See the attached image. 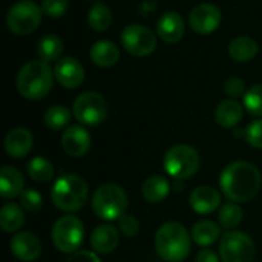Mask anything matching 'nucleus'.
Instances as JSON below:
<instances>
[{
    "mask_svg": "<svg viewBox=\"0 0 262 262\" xmlns=\"http://www.w3.org/2000/svg\"><path fill=\"white\" fill-rule=\"evenodd\" d=\"M261 172L249 161H233L227 164L220 175V187L224 196L232 203H249L261 189Z\"/></svg>",
    "mask_w": 262,
    "mask_h": 262,
    "instance_id": "obj_1",
    "label": "nucleus"
},
{
    "mask_svg": "<svg viewBox=\"0 0 262 262\" xmlns=\"http://www.w3.org/2000/svg\"><path fill=\"white\" fill-rule=\"evenodd\" d=\"M155 250L166 262H183L192 250V236L177 221H167L155 233Z\"/></svg>",
    "mask_w": 262,
    "mask_h": 262,
    "instance_id": "obj_2",
    "label": "nucleus"
},
{
    "mask_svg": "<svg viewBox=\"0 0 262 262\" xmlns=\"http://www.w3.org/2000/svg\"><path fill=\"white\" fill-rule=\"evenodd\" d=\"M54 83V72L49 63L43 60H31L23 64L17 74V91L26 100L45 98Z\"/></svg>",
    "mask_w": 262,
    "mask_h": 262,
    "instance_id": "obj_3",
    "label": "nucleus"
},
{
    "mask_svg": "<svg viewBox=\"0 0 262 262\" xmlns=\"http://www.w3.org/2000/svg\"><path fill=\"white\" fill-rule=\"evenodd\" d=\"M88 184L81 177L66 173L54 183L51 190V200L58 210L72 213L83 209L88 201Z\"/></svg>",
    "mask_w": 262,
    "mask_h": 262,
    "instance_id": "obj_4",
    "label": "nucleus"
},
{
    "mask_svg": "<svg viewBox=\"0 0 262 262\" xmlns=\"http://www.w3.org/2000/svg\"><path fill=\"white\" fill-rule=\"evenodd\" d=\"M127 206L129 200L124 189L114 183L101 184L92 196V210L104 221L120 220L126 213Z\"/></svg>",
    "mask_w": 262,
    "mask_h": 262,
    "instance_id": "obj_5",
    "label": "nucleus"
},
{
    "mask_svg": "<svg viewBox=\"0 0 262 262\" xmlns=\"http://www.w3.org/2000/svg\"><path fill=\"white\" fill-rule=\"evenodd\" d=\"M52 244L60 253H75L84 241V226L80 218L64 215L55 221L51 232Z\"/></svg>",
    "mask_w": 262,
    "mask_h": 262,
    "instance_id": "obj_6",
    "label": "nucleus"
},
{
    "mask_svg": "<svg viewBox=\"0 0 262 262\" xmlns=\"http://www.w3.org/2000/svg\"><path fill=\"white\" fill-rule=\"evenodd\" d=\"M164 170L175 180H187L200 169V155L189 144H177L170 147L163 160Z\"/></svg>",
    "mask_w": 262,
    "mask_h": 262,
    "instance_id": "obj_7",
    "label": "nucleus"
},
{
    "mask_svg": "<svg viewBox=\"0 0 262 262\" xmlns=\"http://www.w3.org/2000/svg\"><path fill=\"white\" fill-rule=\"evenodd\" d=\"M41 8L32 0H20L14 3L6 15L8 29L17 35L34 32L41 21Z\"/></svg>",
    "mask_w": 262,
    "mask_h": 262,
    "instance_id": "obj_8",
    "label": "nucleus"
},
{
    "mask_svg": "<svg viewBox=\"0 0 262 262\" xmlns=\"http://www.w3.org/2000/svg\"><path fill=\"white\" fill-rule=\"evenodd\" d=\"M255 253V243L247 233L230 230L221 236L220 256L223 262H253Z\"/></svg>",
    "mask_w": 262,
    "mask_h": 262,
    "instance_id": "obj_9",
    "label": "nucleus"
},
{
    "mask_svg": "<svg viewBox=\"0 0 262 262\" xmlns=\"http://www.w3.org/2000/svg\"><path fill=\"white\" fill-rule=\"evenodd\" d=\"M74 117L84 126H97L107 117V103L97 92H83L74 101Z\"/></svg>",
    "mask_w": 262,
    "mask_h": 262,
    "instance_id": "obj_10",
    "label": "nucleus"
},
{
    "mask_svg": "<svg viewBox=\"0 0 262 262\" xmlns=\"http://www.w3.org/2000/svg\"><path fill=\"white\" fill-rule=\"evenodd\" d=\"M124 49L135 57L150 55L157 48V35L143 25H127L121 32Z\"/></svg>",
    "mask_w": 262,
    "mask_h": 262,
    "instance_id": "obj_11",
    "label": "nucleus"
},
{
    "mask_svg": "<svg viewBox=\"0 0 262 262\" xmlns=\"http://www.w3.org/2000/svg\"><path fill=\"white\" fill-rule=\"evenodd\" d=\"M223 20L221 11L212 3H201L190 11L189 23L192 29L201 35L213 32Z\"/></svg>",
    "mask_w": 262,
    "mask_h": 262,
    "instance_id": "obj_12",
    "label": "nucleus"
},
{
    "mask_svg": "<svg viewBox=\"0 0 262 262\" xmlns=\"http://www.w3.org/2000/svg\"><path fill=\"white\" fill-rule=\"evenodd\" d=\"M61 149L66 155L78 158L89 152L91 149V135L89 132L78 124L69 126L61 135Z\"/></svg>",
    "mask_w": 262,
    "mask_h": 262,
    "instance_id": "obj_13",
    "label": "nucleus"
},
{
    "mask_svg": "<svg viewBox=\"0 0 262 262\" xmlns=\"http://www.w3.org/2000/svg\"><path fill=\"white\" fill-rule=\"evenodd\" d=\"M11 253L21 262H34L38 259L41 253V243L40 239L29 232H21L12 236L9 243Z\"/></svg>",
    "mask_w": 262,
    "mask_h": 262,
    "instance_id": "obj_14",
    "label": "nucleus"
},
{
    "mask_svg": "<svg viewBox=\"0 0 262 262\" xmlns=\"http://www.w3.org/2000/svg\"><path fill=\"white\" fill-rule=\"evenodd\" d=\"M54 75L63 88L75 89L84 80V69L78 60L72 57H66L57 61L54 68Z\"/></svg>",
    "mask_w": 262,
    "mask_h": 262,
    "instance_id": "obj_15",
    "label": "nucleus"
},
{
    "mask_svg": "<svg viewBox=\"0 0 262 262\" xmlns=\"http://www.w3.org/2000/svg\"><path fill=\"white\" fill-rule=\"evenodd\" d=\"M189 204L198 215H209L220 209L221 193L210 186H200L192 190L189 196Z\"/></svg>",
    "mask_w": 262,
    "mask_h": 262,
    "instance_id": "obj_16",
    "label": "nucleus"
},
{
    "mask_svg": "<svg viewBox=\"0 0 262 262\" xmlns=\"http://www.w3.org/2000/svg\"><path fill=\"white\" fill-rule=\"evenodd\" d=\"M34 144L32 134L26 127H15L9 130L5 137L3 146L9 157L12 158H23L26 157Z\"/></svg>",
    "mask_w": 262,
    "mask_h": 262,
    "instance_id": "obj_17",
    "label": "nucleus"
},
{
    "mask_svg": "<svg viewBox=\"0 0 262 262\" xmlns=\"http://www.w3.org/2000/svg\"><path fill=\"white\" fill-rule=\"evenodd\" d=\"M186 31L184 21L181 15L175 11H167L164 12L157 23V32L161 40L166 43H177L183 38Z\"/></svg>",
    "mask_w": 262,
    "mask_h": 262,
    "instance_id": "obj_18",
    "label": "nucleus"
},
{
    "mask_svg": "<svg viewBox=\"0 0 262 262\" xmlns=\"http://www.w3.org/2000/svg\"><path fill=\"white\" fill-rule=\"evenodd\" d=\"M120 243L118 230L111 224H101L94 229L91 235V247L98 255H109L112 253Z\"/></svg>",
    "mask_w": 262,
    "mask_h": 262,
    "instance_id": "obj_19",
    "label": "nucleus"
},
{
    "mask_svg": "<svg viewBox=\"0 0 262 262\" xmlns=\"http://www.w3.org/2000/svg\"><path fill=\"white\" fill-rule=\"evenodd\" d=\"M25 190V178L21 172L12 166H5L0 169V193L5 200H12L20 196Z\"/></svg>",
    "mask_w": 262,
    "mask_h": 262,
    "instance_id": "obj_20",
    "label": "nucleus"
},
{
    "mask_svg": "<svg viewBox=\"0 0 262 262\" xmlns=\"http://www.w3.org/2000/svg\"><path fill=\"white\" fill-rule=\"evenodd\" d=\"M243 115H244V109L236 100H224L216 107L215 120L221 127L232 129L239 124Z\"/></svg>",
    "mask_w": 262,
    "mask_h": 262,
    "instance_id": "obj_21",
    "label": "nucleus"
},
{
    "mask_svg": "<svg viewBox=\"0 0 262 262\" xmlns=\"http://www.w3.org/2000/svg\"><path fill=\"white\" fill-rule=\"evenodd\" d=\"M91 60L100 68H111L120 60V49L109 40H100L91 48Z\"/></svg>",
    "mask_w": 262,
    "mask_h": 262,
    "instance_id": "obj_22",
    "label": "nucleus"
},
{
    "mask_svg": "<svg viewBox=\"0 0 262 262\" xmlns=\"http://www.w3.org/2000/svg\"><path fill=\"white\" fill-rule=\"evenodd\" d=\"M169 192H170V183L167 181V178H164L161 175L149 177L143 183V187H141L143 198L147 203H152V204L164 201L167 198Z\"/></svg>",
    "mask_w": 262,
    "mask_h": 262,
    "instance_id": "obj_23",
    "label": "nucleus"
},
{
    "mask_svg": "<svg viewBox=\"0 0 262 262\" xmlns=\"http://www.w3.org/2000/svg\"><path fill=\"white\" fill-rule=\"evenodd\" d=\"M259 51L258 43L247 37V35H239L236 38H233L229 45V54L235 61L244 63V61H250L256 57Z\"/></svg>",
    "mask_w": 262,
    "mask_h": 262,
    "instance_id": "obj_24",
    "label": "nucleus"
},
{
    "mask_svg": "<svg viewBox=\"0 0 262 262\" xmlns=\"http://www.w3.org/2000/svg\"><path fill=\"white\" fill-rule=\"evenodd\" d=\"M25 224L23 207L15 203H6L0 210V227L6 233L18 232Z\"/></svg>",
    "mask_w": 262,
    "mask_h": 262,
    "instance_id": "obj_25",
    "label": "nucleus"
},
{
    "mask_svg": "<svg viewBox=\"0 0 262 262\" xmlns=\"http://www.w3.org/2000/svg\"><path fill=\"white\" fill-rule=\"evenodd\" d=\"M220 233H221L220 226H216L213 221L203 220V221H198L196 224H193L190 236H192V241L195 244H198L200 247H209L218 241Z\"/></svg>",
    "mask_w": 262,
    "mask_h": 262,
    "instance_id": "obj_26",
    "label": "nucleus"
},
{
    "mask_svg": "<svg viewBox=\"0 0 262 262\" xmlns=\"http://www.w3.org/2000/svg\"><path fill=\"white\" fill-rule=\"evenodd\" d=\"M37 54L40 57V60L49 63L54 60H58V57L63 52V41L58 35L55 34H46L43 35L38 41H37Z\"/></svg>",
    "mask_w": 262,
    "mask_h": 262,
    "instance_id": "obj_27",
    "label": "nucleus"
},
{
    "mask_svg": "<svg viewBox=\"0 0 262 262\" xmlns=\"http://www.w3.org/2000/svg\"><path fill=\"white\" fill-rule=\"evenodd\" d=\"M26 173L37 183H48L54 178L55 170L49 160L43 157H34L26 164Z\"/></svg>",
    "mask_w": 262,
    "mask_h": 262,
    "instance_id": "obj_28",
    "label": "nucleus"
},
{
    "mask_svg": "<svg viewBox=\"0 0 262 262\" xmlns=\"http://www.w3.org/2000/svg\"><path fill=\"white\" fill-rule=\"evenodd\" d=\"M243 209L239 207L238 203H226L221 206L220 212H218V221L221 224V227L230 230V229H235L238 227L241 223H243Z\"/></svg>",
    "mask_w": 262,
    "mask_h": 262,
    "instance_id": "obj_29",
    "label": "nucleus"
},
{
    "mask_svg": "<svg viewBox=\"0 0 262 262\" xmlns=\"http://www.w3.org/2000/svg\"><path fill=\"white\" fill-rule=\"evenodd\" d=\"M88 23L95 31H106L112 23V12L104 3H95L88 12Z\"/></svg>",
    "mask_w": 262,
    "mask_h": 262,
    "instance_id": "obj_30",
    "label": "nucleus"
},
{
    "mask_svg": "<svg viewBox=\"0 0 262 262\" xmlns=\"http://www.w3.org/2000/svg\"><path fill=\"white\" fill-rule=\"evenodd\" d=\"M71 111L64 106H52L45 112V124L52 130L64 129L71 121Z\"/></svg>",
    "mask_w": 262,
    "mask_h": 262,
    "instance_id": "obj_31",
    "label": "nucleus"
},
{
    "mask_svg": "<svg viewBox=\"0 0 262 262\" xmlns=\"http://www.w3.org/2000/svg\"><path fill=\"white\" fill-rule=\"evenodd\" d=\"M244 107L250 115L262 117V84H255L246 92Z\"/></svg>",
    "mask_w": 262,
    "mask_h": 262,
    "instance_id": "obj_32",
    "label": "nucleus"
},
{
    "mask_svg": "<svg viewBox=\"0 0 262 262\" xmlns=\"http://www.w3.org/2000/svg\"><path fill=\"white\" fill-rule=\"evenodd\" d=\"M18 198H20V206L23 207V210H26L29 213L38 212L41 209V206H43L41 195L34 189H25Z\"/></svg>",
    "mask_w": 262,
    "mask_h": 262,
    "instance_id": "obj_33",
    "label": "nucleus"
},
{
    "mask_svg": "<svg viewBox=\"0 0 262 262\" xmlns=\"http://www.w3.org/2000/svg\"><path fill=\"white\" fill-rule=\"evenodd\" d=\"M118 229L120 232L126 236V238H134L135 235H138L140 232V221L137 216L124 213L120 220H118Z\"/></svg>",
    "mask_w": 262,
    "mask_h": 262,
    "instance_id": "obj_34",
    "label": "nucleus"
},
{
    "mask_svg": "<svg viewBox=\"0 0 262 262\" xmlns=\"http://www.w3.org/2000/svg\"><path fill=\"white\" fill-rule=\"evenodd\" d=\"M247 143L255 147V149H262V118L252 121L246 127V137Z\"/></svg>",
    "mask_w": 262,
    "mask_h": 262,
    "instance_id": "obj_35",
    "label": "nucleus"
},
{
    "mask_svg": "<svg viewBox=\"0 0 262 262\" xmlns=\"http://www.w3.org/2000/svg\"><path fill=\"white\" fill-rule=\"evenodd\" d=\"M68 0H43L41 11L49 17H61L68 11Z\"/></svg>",
    "mask_w": 262,
    "mask_h": 262,
    "instance_id": "obj_36",
    "label": "nucleus"
},
{
    "mask_svg": "<svg viewBox=\"0 0 262 262\" xmlns=\"http://www.w3.org/2000/svg\"><path fill=\"white\" fill-rule=\"evenodd\" d=\"M224 91L229 97H232L233 100L238 97H244L246 95V84L241 78L238 77H230L229 80H226L224 83Z\"/></svg>",
    "mask_w": 262,
    "mask_h": 262,
    "instance_id": "obj_37",
    "label": "nucleus"
},
{
    "mask_svg": "<svg viewBox=\"0 0 262 262\" xmlns=\"http://www.w3.org/2000/svg\"><path fill=\"white\" fill-rule=\"evenodd\" d=\"M64 262H101L98 258V253L89 252V250H77L72 253Z\"/></svg>",
    "mask_w": 262,
    "mask_h": 262,
    "instance_id": "obj_38",
    "label": "nucleus"
},
{
    "mask_svg": "<svg viewBox=\"0 0 262 262\" xmlns=\"http://www.w3.org/2000/svg\"><path fill=\"white\" fill-rule=\"evenodd\" d=\"M195 262H220V256L210 249H203L196 253Z\"/></svg>",
    "mask_w": 262,
    "mask_h": 262,
    "instance_id": "obj_39",
    "label": "nucleus"
}]
</instances>
